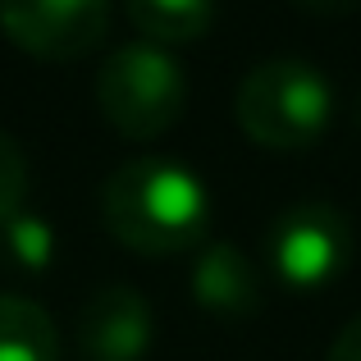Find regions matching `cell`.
<instances>
[{"instance_id":"cell-1","label":"cell","mask_w":361,"mask_h":361,"mask_svg":"<svg viewBox=\"0 0 361 361\" xmlns=\"http://www.w3.org/2000/svg\"><path fill=\"white\" fill-rule=\"evenodd\" d=\"M101 215L123 247L147 256H169L206 238L211 197H206L202 178L178 160L133 156L101 188Z\"/></svg>"},{"instance_id":"cell-2","label":"cell","mask_w":361,"mask_h":361,"mask_svg":"<svg viewBox=\"0 0 361 361\" xmlns=\"http://www.w3.org/2000/svg\"><path fill=\"white\" fill-rule=\"evenodd\" d=\"M233 115L243 133L270 151H302L329 128L334 92L307 60H265L238 82Z\"/></svg>"},{"instance_id":"cell-3","label":"cell","mask_w":361,"mask_h":361,"mask_svg":"<svg viewBox=\"0 0 361 361\" xmlns=\"http://www.w3.org/2000/svg\"><path fill=\"white\" fill-rule=\"evenodd\" d=\"M188 101L183 64L156 42H123L97 73V106L123 137H160Z\"/></svg>"},{"instance_id":"cell-4","label":"cell","mask_w":361,"mask_h":361,"mask_svg":"<svg viewBox=\"0 0 361 361\" xmlns=\"http://www.w3.org/2000/svg\"><path fill=\"white\" fill-rule=\"evenodd\" d=\"M353 256V220L329 202H298L274 220L270 261L293 288H320Z\"/></svg>"},{"instance_id":"cell-5","label":"cell","mask_w":361,"mask_h":361,"mask_svg":"<svg viewBox=\"0 0 361 361\" xmlns=\"http://www.w3.org/2000/svg\"><path fill=\"white\" fill-rule=\"evenodd\" d=\"M0 27L46 60L87 55L110 27V0H0Z\"/></svg>"},{"instance_id":"cell-6","label":"cell","mask_w":361,"mask_h":361,"mask_svg":"<svg viewBox=\"0 0 361 361\" xmlns=\"http://www.w3.org/2000/svg\"><path fill=\"white\" fill-rule=\"evenodd\" d=\"M156 320L133 283H106L78 311V348L87 361H137L151 348Z\"/></svg>"},{"instance_id":"cell-7","label":"cell","mask_w":361,"mask_h":361,"mask_svg":"<svg viewBox=\"0 0 361 361\" xmlns=\"http://www.w3.org/2000/svg\"><path fill=\"white\" fill-rule=\"evenodd\" d=\"M192 293L202 307L220 311V316H252L261 311V270L238 252L233 243H211L202 247L192 265Z\"/></svg>"},{"instance_id":"cell-8","label":"cell","mask_w":361,"mask_h":361,"mask_svg":"<svg viewBox=\"0 0 361 361\" xmlns=\"http://www.w3.org/2000/svg\"><path fill=\"white\" fill-rule=\"evenodd\" d=\"M0 361H60V334L46 307L0 293Z\"/></svg>"},{"instance_id":"cell-9","label":"cell","mask_w":361,"mask_h":361,"mask_svg":"<svg viewBox=\"0 0 361 361\" xmlns=\"http://www.w3.org/2000/svg\"><path fill=\"white\" fill-rule=\"evenodd\" d=\"M128 18L156 46L197 42L215 23V0H128Z\"/></svg>"},{"instance_id":"cell-10","label":"cell","mask_w":361,"mask_h":361,"mask_svg":"<svg viewBox=\"0 0 361 361\" xmlns=\"http://www.w3.org/2000/svg\"><path fill=\"white\" fill-rule=\"evenodd\" d=\"M0 252L9 261H18L23 270H46L51 256H55V233L42 215L14 211L9 220H0Z\"/></svg>"},{"instance_id":"cell-11","label":"cell","mask_w":361,"mask_h":361,"mask_svg":"<svg viewBox=\"0 0 361 361\" xmlns=\"http://www.w3.org/2000/svg\"><path fill=\"white\" fill-rule=\"evenodd\" d=\"M27 197V160L9 133H0V220H9L14 211H23Z\"/></svg>"},{"instance_id":"cell-12","label":"cell","mask_w":361,"mask_h":361,"mask_svg":"<svg viewBox=\"0 0 361 361\" xmlns=\"http://www.w3.org/2000/svg\"><path fill=\"white\" fill-rule=\"evenodd\" d=\"M325 361H361V316H353L343 329L334 334L329 343V357Z\"/></svg>"},{"instance_id":"cell-13","label":"cell","mask_w":361,"mask_h":361,"mask_svg":"<svg viewBox=\"0 0 361 361\" xmlns=\"http://www.w3.org/2000/svg\"><path fill=\"white\" fill-rule=\"evenodd\" d=\"M293 5L307 14H353V9H361V0H293Z\"/></svg>"}]
</instances>
